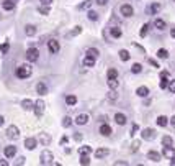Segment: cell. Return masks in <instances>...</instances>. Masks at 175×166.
<instances>
[{"instance_id":"6da1fadb","label":"cell","mask_w":175,"mask_h":166,"mask_svg":"<svg viewBox=\"0 0 175 166\" xmlns=\"http://www.w3.org/2000/svg\"><path fill=\"white\" fill-rule=\"evenodd\" d=\"M31 72H33V69H31V66L30 64H21V66H18L17 67V78L20 79H26V78H30L31 76Z\"/></svg>"},{"instance_id":"db71d44e","label":"cell","mask_w":175,"mask_h":166,"mask_svg":"<svg viewBox=\"0 0 175 166\" xmlns=\"http://www.w3.org/2000/svg\"><path fill=\"white\" fill-rule=\"evenodd\" d=\"M74 140H77V141H80V140H82V135H80V133L77 132L75 135H74Z\"/></svg>"},{"instance_id":"74e56055","label":"cell","mask_w":175,"mask_h":166,"mask_svg":"<svg viewBox=\"0 0 175 166\" xmlns=\"http://www.w3.org/2000/svg\"><path fill=\"white\" fill-rule=\"evenodd\" d=\"M147 31H149V25H147V23H144V25H142V26H141V31H139V36H141V38H144V36H146V35H147Z\"/></svg>"},{"instance_id":"680465c9","label":"cell","mask_w":175,"mask_h":166,"mask_svg":"<svg viewBox=\"0 0 175 166\" xmlns=\"http://www.w3.org/2000/svg\"><path fill=\"white\" fill-rule=\"evenodd\" d=\"M170 125H172V127L175 128V115L172 117V119H170Z\"/></svg>"},{"instance_id":"5b68a950","label":"cell","mask_w":175,"mask_h":166,"mask_svg":"<svg viewBox=\"0 0 175 166\" xmlns=\"http://www.w3.org/2000/svg\"><path fill=\"white\" fill-rule=\"evenodd\" d=\"M141 137H142V140H154L156 138V130H152V128H144V130L141 132Z\"/></svg>"},{"instance_id":"bcb514c9","label":"cell","mask_w":175,"mask_h":166,"mask_svg":"<svg viewBox=\"0 0 175 166\" xmlns=\"http://www.w3.org/2000/svg\"><path fill=\"white\" fill-rule=\"evenodd\" d=\"M82 33V26H75L74 30L71 31V36H77V35H80Z\"/></svg>"},{"instance_id":"30bf717a","label":"cell","mask_w":175,"mask_h":166,"mask_svg":"<svg viewBox=\"0 0 175 166\" xmlns=\"http://www.w3.org/2000/svg\"><path fill=\"white\" fill-rule=\"evenodd\" d=\"M162 155H164L167 160H172V158L175 156V150L172 147H164V150H162Z\"/></svg>"},{"instance_id":"f907efd6","label":"cell","mask_w":175,"mask_h":166,"mask_svg":"<svg viewBox=\"0 0 175 166\" xmlns=\"http://www.w3.org/2000/svg\"><path fill=\"white\" fill-rule=\"evenodd\" d=\"M149 64H150V66H154V67H160V66H159V63L156 61V59H149Z\"/></svg>"},{"instance_id":"6f0895ef","label":"cell","mask_w":175,"mask_h":166,"mask_svg":"<svg viewBox=\"0 0 175 166\" xmlns=\"http://www.w3.org/2000/svg\"><path fill=\"white\" fill-rule=\"evenodd\" d=\"M51 2H52V0H41L43 5H51Z\"/></svg>"},{"instance_id":"be15d7a7","label":"cell","mask_w":175,"mask_h":166,"mask_svg":"<svg viewBox=\"0 0 175 166\" xmlns=\"http://www.w3.org/2000/svg\"><path fill=\"white\" fill-rule=\"evenodd\" d=\"M170 164H175V156L172 158V160H170Z\"/></svg>"},{"instance_id":"52a82bcc","label":"cell","mask_w":175,"mask_h":166,"mask_svg":"<svg viewBox=\"0 0 175 166\" xmlns=\"http://www.w3.org/2000/svg\"><path fill=\"white\" fill-rule=\"evenodd\" d=\"M120 12H121V15H123V17H133V13H134L133 7H131V5H128V3H124V5H121Z\"/></svg>"},{"instance_id":"7dc6e473","label":"cell","mask_w":175,"mask_h":166,"mask_svg":"<svg viewBox=\"0 0 175 166\" xmlns=\"http://www.w3.org/2000/svg\"><path fill=\"white\" fill-rule=\"evenodd\" d=\"M131 151L134 153V151H137V150H139V147H141V141H133V145H131Z\"/></svg>"},{"instance_id":"ba28073f","label":"cell","mask_w":175,"mask_h":166,"mask_svg":"<svg viewBox=\"0 0 175 166\" xmlns=\"http://www.w3.org/2000/svg\"><path fill=\"white\" fill-rule=\"evenodd\" d=\"M48 48H49V51L54 54V53H59L61 44H59V41H56V40H51V41H48Z\"/></svg>"},{"instance_id":"60d3db41","label":"cell","mask_w":175,"mask_h":166,"mask_svg":"<svg viewBox=\"0 0 175 166\" xmlns=\"http://www.w3.org/2000/svg\"><path fill=\"white\" fill-rule=\"evenodd\" d=\"M38 12L41 15H49V5H43V7H39Z\"/></svg>"},{"instance_id":"7402d4cb","label":"cell","mask_w":175,"mask_h":166,"mask_svg":"<svg viewBox=\"0 0 175 166\" xmlns=\"http://www.w3.org/2000/svg\"><path fill=\"white\" fill-rule=\"evenodd\" d=\"M136 94L139 95V97H147L149 95V89L146 87V86H141V87L136 89Z\"/></svg>"},{"instance_id":"cb8c5ba5","label":"cell","mask_w":175,"mask_h":166,"mask_svg":"<svg viewBox=\"0 0 175 166\" xmlns=\"http://www.w3.org/2000/svg\"><path fill=\"white\" fill-rule=\"evenodd\" d=\"M110 33H111L113 38H120V36L123 35V31H121L118 26H111V28H110Z\"/></svg>"},{"instance_id":"8fae6325","label":"cell","mask_w":175,"mask_h":166,"mask_svg":"<svg viewBox=\"0 0 175 166\" xmlns=\"http://www.w3.org/2000/svg\"><path fill=\"white\" fill-rule=\"evenodd\" d=\"M147 160H150L152 163H159L160 161V153L154 151V150H150V151L147 153Z\"/></svg>"},{"instance_id":"8d00e7d4","label":"cell","mask_w":175,"mask_h":166,"mask_svg":"<svg viewBox=\"0 0 175 166\" xmlns=\"http://www.w3.org/2000/svg\"><path fill=\"white\" fill-rule=\"evenodd\" d=\"M79 153H80V155H90V153H92V148L85 145V147H80V148H79Z\"/></svg>"},{"instance_id":"94428289","label":"cell","mask_w":175,"mask_h":166,"mask_svg":"<svg viewBox=\"0 0 175 166\" xmlns=\"http://www.w3.org/2000/svg\"><path fill=\"white\" fill-rule=\"evenodd\" d=\"M170 35H172V38H175V26L172 28V30H170Z\"/></svg>"},{"instance_id":"b9f144b4","label":"cell","mask_w":175,"mask_h":166,"mask_svg":"<svg viewBox=\"0 0 175 166\" xmlns=\"http://www.w3.org/2000/svg\"><path fill=\"white\" fill-rule=\"evenodd\" d=\"M107 76H108V78H118V71L115 69V67H110L108 72H107Z\"/></svg>"},{"instance_id":"4316f807","label":"cell","mask_w":175,"mask_h":166,"mask_svg":"<svg viewBox=\"0 0 175 166\" xmlns=\"http://www.w3.org/2000/svg\"><path fill=\"white\" fill-rule=\"evenodd\" d=\"M25 33H26V36L36 35V26H35V25H26V26H25Z\"/></svg>"},{"instance_id":"ffe728a7","label":"cell","mask_w":175,"mask_h":166,"mask_svg":"<svg viewBox=\"0 0 175 166\" xmlns=\"http://www.w3.org/2000/svg\"><path fill=\"white\" fill-rule=\"evenodd\" d=\"M36 92H38L39 95H44V94L48 92L46 84H44V82H38V84H36Z\"/></svg>"},{"instance_id":"ab89813d","label":"cell","mask_w":175,"mask_h":166,"mask_svg":"<svg viewBox=\"0 0 175 166\" xmlns=\"http://www.w3.org/2000/svg\"><path fill=\"white\" fill-rule=\"evenodd\" d=\"M71 125H72V119H71V117H69V115H66V117H64V119H62V127H71Z\"/></svg>"},{"instance_id":"1f68e13d","label":"cell","mask_w":175,"mask_h":166,"mask_svg":"<svg viewBox=\"0 0 175 166\" xmlns=\"http://www.w3.org/2000/svg\"><path fill=\"white\" fill-rule=\"evenodd\" d=\"M107 97H108V100H111V102H115V100L118 99V94H116V91H115V89H110V92L107 94Z\"/></svg>"},{"instance_id":"e575fe53","label":"cell","mask_w":175,"mask_h":166,"mask_svg":"<svg viewBox=\"0 0 175 166\" xmlns=\"http://www.w3.org/2000/svg\"><path fill=\"white\" fill-rule=\"evenodd\" d=\"M129 58H131V54H129L126 50H121L120 51V59H121V61H128Z\"/></svg>"},{"instance_id":"f35d334b","label":"cell","mask_w":175,"mask_h":166,"mask_svg":"<svg viewBox=\"0 0 175 166\" xmlns=\"http://www.w3.org/2000/svg\"><path fill=\"white\" fill-rule=\"evenodd\" d=\"M87 17H88V20H90V22H97V20H98V13H97V12H93V10H90Z\"/></svg>"},{"instance_id":"d590c367","label":"cell","mask_w":175,"mask_h":166,"mask_svg":"<svg viewBox=\"0 0 175 166\" xmlns=\"http://www.w3.org/2000/svg\"><path fill=\"white\" fill-rule=\"evenodd\" d=\"M66 104L71 105V107H72V105H75L77 104V97L75 95H67L66 97Z\"/></svg>"},{"instance_id":"2e32d148","label":"cell","mask_w":175,"mask_h":166,"mask_svg":"<svg viewBox=\"0 0 175 166\" xmlns=\"http://www.w3.org/2000/svg\"><path fill=\"white\" fill-rule=\"evenodd\" d=\"M84 66H85V67H93V66H95V58H92V56L85 54V58H84Z\"/></svg>"},{"instance_id":"f5cc1de1","label":"cell","mask_w":175,"mask_h":166,"mask_svg":"<svg viewBox=\"0 0 175 166\" xmlns=\"http://www.w3.org/2000/svg\"><path fill=\"white\" fill-rule=\"evenodd\" d=\"M126 161H115V166H126Z\"/></svg>"},{"instance_id":"ee69618b","label":"cell","mask_w":175,"mask_h":166,"mask_svg":"<svg viewBox=\"0 0 175 166\" xmlns=\"http://www.w3.org/2000/svg\"><path fill=\"white\" fill-rule=\"evenodd\" d=\"M10 50V44L8 43H3V44H0V53H2V54H5L7 51Z\"/></svg>"},{"instance_id":"e0dca14e","label":"cell","mask_w":175,"mask_h":166,"mask_svg":"<svg viewBox=\"0 0 175 166\" xmlns=\"http://www.w3.org/2000/svg\"><path fill=\"white\" fill-rule=\"evenodd\" d=\"M160 9H162V5H160V3H157V2H156V3H152V5L149 7V10H147V12H149L150 15H157L159 12H160Z\"/></svg>"},{"instance_id":"277c9868","label":"cell","mask_w":175,"mask_h":166,"mask_svg":"<svg viewBox=\"0 0 175 166\" xmlns=\"http://www.w3.org/2000/svg\"><path fill=\"white\" fill-rule=\"evenodd\" d=\"M38 58H39L38 48H28V51H26V59H28V61L35 63V61H38Z\"/></svg>"},{"instance_id":"9f6ffc18","label":"cell","mask_w":175,"mask_h":166,"mask_svg":"<svg viewBox=\"0 0 175 166\" xmlns=\"http://www.w3.org/2000/svg\"><path fill=\"white\" fill-rule=\"evenodd\" d=\"M0 166H8V161H7V160H0Z\"/></svg>"},{"instance_id":"9a60e30c","label":"cell","mask_w":175,"mask_h":166,"mask_svg":"<svg viewBox=\"0 0 175 166\" xmlns=\"http://www.w3.org/2000/svg\"><path fill=\"white\" fill-rule=\"evenodd\" d=\"M75 123H77V125H85V123H88V115H87V114H80V115H77Z\"/></svg>"},{"instance_id":"7a4b0ae2","label":"cell","mask_w":175,"mask_h":166,"mask_svg":"<svg viewBox=\"0 0 175 166\" xmlns=\"http://www.w3.org/2000/svg\"><path fill=\"white\" fill-rule=\"evenodd\" d=\"M7 137H8L10 140H18L20 138V130L17 125H10L8 128H7Z\"/></svg>"},{"instance_id":"836d02e7","label":"cell","mask_w":175,"mask_h":166,"mask_svg":"<svg viewBox=\"0 0 175 166\" xmlns=\"http://www.w3.org/2000/svg\"><path fill=\"white\" fill-rule=\"evenodd\" d=\"M141 71H142V64H139V63H134L133 66H131V72H134V74H139Z\"/></svg>"},{"instance_id":"11a10c76","label":"cell","mask_w":175,"mask_h":166,"mask_svg":"<svg viewBox=\"0 0 175 166\" xmlns=\"http://www.w3.org/2000/svg\"><path fill=\"white\" fill-rule=\"evenodd\" d=\"M25 163V156H20V160L17 161V164H23Z\"/></svg>"},{"instance_id":"7c38bea8","label":"cell","mask_w":175,"mask_h":166,"mask_svg":"<svg viewBox=\"0 0 175 166\" xmlns=\"http://www.w3.org/2000/svg\"><path fill=\"white\" fill-rule=\"evenodd\" d=\"M51 135L49 133H39V141H41V143L44 145V147H48V145L51 143Z\"/></svg>"},{"instance_id":"3957f363","label":"cell","mask_w":175,"mask_h":166,"mask_svg":"<svg viewBox=\"0 0 175 166\" xmlns=\"http://www.w3.org/2000/svg\"><path fill=\"white\" fill-rule=\"evenodd\" d=\"M39 163H41V164L52 163V153L49 151V150H44V151H41V155H39Z\"/></svg>"},{"instance_id":"6125c7cd","label":"cell","mask_w":175,"mask_h":166,"mask_svg":"<svg viewBox=\"0 0 175 166\" xmlns=\"http://www.w3.org/2000/svg\"><path fill=\"white\" fill-rule=\"evenodd\" d=\"M3 122H5V119H3L2 115H0V127H2V125H3Z\"/></svg>"},{"instance_id":"ac0fdd59","label":"cell","mask_w":175,"mask_h":166,"mask_svg":"<svg viewBox=\"0 0 175 166\" xmlns=\"http://www.w3.org/2000/svg\"><path fill=\"white\" fill-rule=\"evenodd\" d=\"M126 115L124 114H121V112H118V114L115 115V122L118 123V125H126Z\"/></svg>"},{"instance_id":"83f0119b","label":"cell","mask_w":175,"mask_h":166,"mask_svg":"<svg viewBox=\"0 0 175 166\" xmlns=\"http://www.w3.org/2000/svg\"><path fill=\"white\" fill-rule=\"evenodd\" d=\"M169 78H167V76H160V84H159V86H160V89H167L169 87Z\"/></svg>"},{"instance_id":"816d5d0a","label":"cell","mask_w":175,"mask_h":166,"mask_svg":"<svg viewBox=\"0 0 175 166\" xmlns=\"http://www.w3.org/2000/svg\"><path fill=\"white\" fill-rule=\"evenodd\" d=\"M95 3H98V5H107L108 0H95Z\"/></svg>"},{"instance_id":"681fc988","label":"cell","mask_w":175,"mask_h":166,"mask_svg":"<svg viewBox=\"0 0 175 166\" xmlns=\"http://www.w3.org/2000/svg\"><path fill=\"white\" fill-rule=\"evenodd\" d=\"M167 89H169V91L172 92V94H175V79H173V81H170V82H169V87H167Z\"/></svg>"},{"instance_id":"d4e9b609","label":"cell","mask_w":175,"mask_h":166,"mask_svg":"<svg viewBox=\"0 0 175 166\" xmlns=\"http://www.w3.org/2000/svg\"><path fill=\"white\" fill-rule=\"evenodd\" d=\"M157 125L159 127H167V123H169V119H167L165 115H160V117H157Z\"/></svg>"},{"instance_id":"d6986e66","label":"cell","mask_w":175,"mask_h":166,"mask_svg":"<svg viewBox=\"0 0 175 166\" xmlns=\"http://www.w3.org/2000/svg\"><path fill=\"white\" fill-rule=\"evenodd\" d=\"M2 7H3V10H15V2L13 0H3L2 2Z\"/></svg>"},{"instance_id":"f546056e","label":"cell","mask_w":175,"mask_h":166,"mask_svg":"<svg viewBox=\"0 0 175 166\" xmlns=\"http://www.w3.org/2000/svg\"><path fill=\"white\" fill-rule=\"evenodd\" d=\"M87 54L97 59V58H98V54H100V51L97 50V48H88V50H87Z\"/></svg>"},{"instance_id":"603a6c76","label":"cell","mask_w":175,"mask_h":166,"mask_svg":"<svg viewBox=\"0 0 175 166\" xmlns=\"http://www.w3.org/2000/svg\"><path fill=\"white\" fill-rule=\"evenodd\" d=\"M21 107L25 109V110H33V109H35V104H33V100L25 99V100L21 102Z\"/></svg>"},{"instance_id":"f1b7e54d","label":"cell","mask_w":175,"mask_h":166,"mask_svg":"<svg viewBox=\"0 0 175 166\" xmlns=\"http://www.w3.org/2000/svg\"><path fill=\"white\" fill-rule=\"evenodd\" d=\"M172 143H173V138H172V137L165 135L164 138H162V145H164V147H172Z\"/></svg>"},{"instance_id":"d6a6232c","label":"cell","mask_w":175,"mask_h":166,"mask_svg":"<svg viewBox=\"0 0 175 166\" xmlns=\"http://www.w3.org/2000/svg\"><path fill=\"white\" fill-rule=\"evenodd\" d=\"M108 87L116 89L118 87V78H108Z\"/></svg>"},{"instance_id":"4fadbf2b","label":"cell","mask_w":175,"mask_h":166,"mask_svg":"<svg viewBox=\"0 0 175 166\" xmlns=\"http://www.w3.org/2000/svg\"><path fill=\"white\" fill-rule=\"evenodd\" d=\"M108 155H110V150L108 148H98L95 151V158H98V160H101V158L108 156Z\"/></svg>"},{"instance_id":"e7e4bbea","label":"cell","mask_w":175,"mask_h":166,"mask_svg":"<svg viewBox=\"0 0 175 166\" xmlns=\"http://www.w3.org/2000/svg\"><path fill=\"white\" fill-rule=\"evenodd\" d=\"M0 20H2V18H0Z\"/></svg>"},{"instance_id":"8992f818","label":"cell","mask_w":175,"mask_h":166,"mask_svg":"<svg viewBox=\"0 0 175 166\" xmlns=\"http://www.w3.org/2000/svg\"><path fill=\"white\" fill-rule=\"evenodd\" d=\"M35 114H36V117H43V114H44V102L41 99L35 102Z\"/></svg>"},{"instance_id":"5bb4252c","label":"cell","mask_w":175,"mask_h":166,"mask_svg":"<svg viewBox=\"0 0 175 166\" xmlns=\"http://www.w3.org/2000/svg\"><path fill=\"white\" fill-rule=\"evenodd\" d=\"M3 153H5L7 158H13L15 155H17V147H5Z\"/></svg>"},{"instance_id":"91938a15","label":"cell","mask_w":175,"mask_h":166,"mask_svg":"<svg viewBox=\"0 0 175 166\" xmlns=\"http://www.w3.org/2000/svg\"><path fill=\"white\" fill-rule=\"evenodd\" d=\"M61 143H62V145H66V143H67V137H62V140H61Z\"/></svg>"},{"instance_id":"7bdbcfd3","label":"cell","mask_w":175,"mask_h":166,"mask_svg":"<svg viewBox=\"0 0 175 166\" xmlns=\"http://www.w3.org/2000/svg\"><path fill=\"white\" fill-rule=\"evenodd\" d=\"M80 164H90V158H88V155L80 156Z\"/></svg>"},{"instance_id":"484cf974","label":"cell","mask_w":175,"mask_h":166,"mask_svg":"<svg viewBox=\"0 0 175 166\" xmlns=\"http://www.w3.org/2000/svg\"><path fill=\"white\" fill-rule=\"evenodd\" d=\"M154 26L157 28V30H165V22L162 18H156V22H154Z\"/></svg>"},{"instance_id":"44dd1931","label":"cell","mask_w":175,"mask_h":166,"mask_svg":"<svg viewBox=\"0 0 175 166\" xmlns=\"http://www.w3.org/2000/svg\"><path fill=\"white\" fill-rule=\"evenodd\" d=\"M100 133H101L103 137H110V135H111V127L107 125V123H103V125L100 127Z\"/></svg>"},{"instance_id":"f6af8a7d","label":"cell","mask_w":175,"mask_h":166,"mask_svg":"<svg viewBox=\"0 0 175 166\" xmlns=\"http://www.w3.org/2000/svg\"><path fill=\"white\" fill-rule=\"evenodd\" d=\"M92 3H93L92 0H85L84 3H80V5H79V9H80V10H84V9H88V7L92 5Z\"/></svg>"},{"instance_id":"c3c4849f","label":"cell","mask_w":175,"mask_h":166,"mask_svg":"<svg viewBox=\"0 0 175 166\" xmlns=\"http://www.w3.org/2000/svg\"><path fill=\"white\" fill-rule=\"evenodd\" d=\"M137 130H139V125H137V123H133V128H131V132H129V135H131V137H134V135H136V132Z\"/></svg>"},{"instance_id":"9c48e42d","label":"cell","mask_w":175,"mask_h":166,"mask_svg":"<svg viewBox=\"0 0 175 166\" xmlns=\"http://www.w3.org/2000/svg\"><path fill=\"white\" fill-rule=\"evenodd\" d=\"M36 145H38V140L33 138V137H30V138L25 140V148H26V150H35Z\"/></svg>"},{"instance_id":"4dcf8cb0","label":"cell","mask_w":175,"mask_h":166,"mask_svg":"<svg viewBox=\"0 0 175 166\" xmlns=\"http://www.w3.org/2000/svg\"><path fill=\"white\" fill-rule=\"evenodd\" d=\"M157 58H160V59H167V58H169V51L164 50V48H160V50L157 51Z\"/></svg>"}]
</instances>
